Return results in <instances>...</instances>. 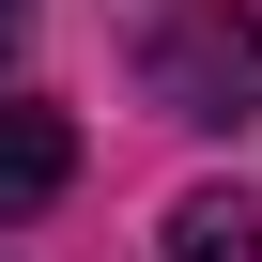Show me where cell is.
Returning <instances> with one entry per match:
<instances>
[{"instance_id":"obj_1","label":"cell","mask_w":262,"mask_h":262,"mask_svg":"<svg viewBox=\"0 0 262 262\" xmlns=\"http://www.w3.org/2000/svg\"><path fill=\"white\" fill-rule=\"evenodd\" d=\"M155 108L170 123H262V16L247 0H170L155 16Z\"/></svg>"},{"instance_id":"obj_2","label":"cell","mask_w":262,"mask_h":262,"mask_svg":"<svg viewBox=\"0 0 262 262\" xmlns=\"http://www.w3.org/2000/svg\"><path fill=\"white\" fill-rule=\"evenodd\" d=\"M62 185H77V123L31 108V93H0V216H47Z\"/></svg>"},{"instance_id":"obj_3","label":"cell","mask_w":262,"mask_h":262,"mask_svg":"<svg viewBox=\"0 0 262 262\" xmlns=\"http://www.w3.org/2000/svg\"><path fill=\"white\" fill-rule=\"evenodd\" d=\"M170 262H262V216H247L231 185H185V201H170Z\"/></svg>"},{"instance_id":"obj_4","label":"cell","mask_w":262,"mask_h":262,"mask_svg":"<svg viewBox=\"0 0 262 262\" xmlns=\"http://www.w3.org/2000/svg\"><path fill=\"white\" fill-rule=\"evenodd\" d=\"M16 47H31V0H0V62H16Z\"/></svg>"}]
</instances>
